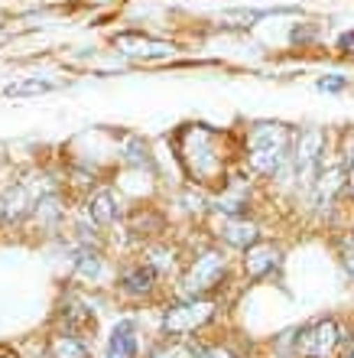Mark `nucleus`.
Returning <instances> with one entry per match:
<instances>
[{
  "mask_svg": "<svg viewBox=\"0 0 354 358\" xmlns=\"http://www.w3.org/2000/svg\"><path fill=\"white\" fill-rule=\"evenodd\" d=\"M228 137L212 131L208 124H186L172 137L179 166L189 176V182L198 186H221L231 173V153H228Z\"/></svg>",
  "mask_w": 354,
  "mask_h": 358,
  "instance_id": "obj_1",
  "label": "nucleus"
},
{
  "mask_svg": "<svg viewBox=\"0 0 354 358\" xmlns=\"http://www.w3.org/2000/svg\"><path fill=\"white\" fill-rule=\"evenodd\" d=\"M296 131L283 121H260L253 124L244 137V166L260 179H283L289 166Z\"/></svg>",
  "mask_w": 354,
  "mask_h": 358,
  "instance_id": "obj_2",
  "label": "nucleus"
},
{
  "mask_svg": "<svg viewBox=\"0 0 354 358\" xmlns=\"http://www.w3.org/2000/svg\"><path fill=\"white\" fill-rule=\"evenodd\" d=\"M231 283V261L221 245H208L186 261L176 277V293L186 300H218V293Z\"/></svg>",
  "mask_w": 354,
  "mask_h": 358,
  "instance_id": "obj_3",
  "label": "nucleus"
},
{
  "mask_svg": "<svg viewBox=\"0 0 354 358\" xmlns=\"http://www.w3.org/2000/svg\"><path fill=\"white\" fill-rule=\"evenodd\" d=\"M221 316V300H186L172 296L159 306V339L192 342L212 329Z\"/></svg>",
  "mask_w": 354,
  "mask_h": 358,
  "instance_id": "obj_4",
  "label": "nucleus"
},
{
  "mask_svg": "<svg viewBox=\"0 0 354 358\" xmlns=\"http://www.w3.org/2000/svg\"><path fill=\"white\" fill-rule=\"evenodd\" d=\"M325 163H328V134L322 131V127L296 131L283 182H293L302 196H312V189H316L322 170H325Z\"/></svg>",
  "mask_w": 354,
  "mask_h": 358,
  "instance_id": "obj_5",
  "label": "nucleus"
},
{
  "mask_svg": "<svg viewBox=\"0 0 354 358\" xmlns=\"http://www.w3.org/2000/svg\"><path fill=\"white\" fill-rule=\"evenodd\" d=\"M345 322L338 316H318V320L289 332V355L293 358H338L345 345Z\"/></svg>",
  "mask_w": 354,
  "mask_h": 358,
  "instance_id": "obj_6",
  "label": "nucleus"
},
{
  "mask_svg": "<svg viewBox=\"0 0 354 358\" xmlns=\"http://www.w3.org/2000/svg\"><path fill=\"white\" fill-rule=\"evenodd\" d=\"M114 293L124 303H153L163 293V273L149 264L147 257L127 261L114 273Z\"/></svg>",
  "mask_w": 354,
  "mask_h": 358,
  "instance_id": "obj_7",
  "label": "nucleus"
},
{
  "mask_svg": "<svg viewBox=\"0 0 354 358\" xmlns=\"http://www.w3.org/2000/svg\"><path fill=\"white\" fill-rule=\"evenodd\" d=\"M283 261H286L283 248L276 241L263 238V241H257V245L247 248L241 255V273H244V280H251V283H267L273 277H280Z\"/></svg>",
  "mask_w": 354,
  "mask_h": 358,
  "instance_id": "obj_8",
  "label": "nucleus"
},
{
  "mask_svg": "<svg viewBox=\"0 0 354 358\" xmlns=\"http://www.w3.org/2000/svg\"><path fill=\"white\" fill-rule=\"evenodd\" d=\"M56 329H66V332H75V336H91L98 332V313H94L91 300H84L82 293L68 290L66 300L59 303L56 310Z\"/></svg>",
  "mask_w": 354,
  "mask_h": 358,
  "instance_id": "obj_9",
  "label": "nucleus"
},
{
  "mask_svg": "<svg viewBox=\"0 0 354 358\" xmlns=\"http://www.w3.org/2000/svg\"><path fill=\"white\" fill-rule=\"evenodd\" d=\"M214 238H218V245L234 248V251H241L244 255L247 248H253L257 241H263V228L253 215H228V218H221V225H218Z\"/></svg>",
  "mask_w": 354,
  "mask_h": 358,
  "instance_id": "obj_10",
  "label": "nucleus"
},
{
  "mask_svg": "<svg viewBox=\"0 0 354 358\" xmlns=\"http://www.w3.org/2000/svg\"><path fill=\"white\" fill-rule=\"evenodd\" d=\"M127 231H131L133 241H143V245H156L166 238V215L159 212L156 206H137L127 212Z\"/></svg>",
  "mask_w": 354,
  "mask_h": 358,
  "instance_id": "obj_11",
  "label": "nucleus"
},
{
  "mask_svg": "<svg viewBox=\"0 0 354 358\" xmlns=\"http://www.w3.org/2000/svg\"><path fill=\"white\" fill-rule=\"evenodd\" d=\"M104 358H140V322L137 316H121L108 332Z\"/></svg>",
  "mask_w": 354,
  "mask_h": 358,
  "instance_id": "obj_12",
  "label": "nucleus"
},
{
  "mask_svg": "<svg viewBox=\"0 0 354 358\" xmlns=\"http://www.w3.org/2000/svg\"><path fill=\"white\" fill-rule=\"evenodd\" d=\"M108 273V257L101 245H78L72 255V283L75 287H94Z\"/></svg>",
  "mask_w": 354,
  "mask_h": 358,
  "instance_id": "obj_13",
  "label": "nucleus"
},
{
  "mask_svg": "<svg viewBox=\"0 0 354 358\" xmlns=\"http://www.w3.org/2000/svg\"><path fill=\"white\" fill-rule=\"evenodd\" d=\"M114 49L131 59H143V62H149V59H166L176 52L172 43L147 36V33H117V36H114Z\"/></svg>",
  "mask_w": 354,
  "mask_h": 358,
  "instance_id": "obj_14",
  "label": "nucleus"
},
{
  "mask_svg": "<svg viewBox=\"0 0 354 358\" xmlns=\"http://www.w3.org/2000/svg\"><path fill=\"white\" fill-rule=\"evenodd\" d=\"M84 218H88L98 231L114 228L121 222V202H117L111 186H98L84 196Z\"/></svg>",
  "mask_w": 354,
  "mask_h": 358,
  "instance_id": "obj_15",
  "label": "nucleus"
},
{
  "mask_svg": "<svg viewBox=\"0 0 354 358\" xmlns=\"http://www.w3.org/2000/svg\"><path fill=\"white\" fill-rule=\"evenodd\" d=\"M46 358H94V349L84 336L52 329L46 336Z\"/></svg>",
  "mask_w": 354,
  "mask_h": 358,
  "instance_id": "obj_16",
  "label": "nucleus"
},
{
  "mask_svg": "<svg viewBox=\"0 0 354 358\" xmlns=\"http://www.w3.org/2000/svg\"><path fill=\"white\" fill-rule=\"evenodd\" d=\"M56 88H59V82H49V78H23V82L3 85V98H33V94L56 92Z\"/></svg>",
  "mask_w": 354,
  "mask_h": 358,
  "instance_id": "obj_17",
  "label": "nucleus"
},
{
  "mask_svg": "<svg viewBox=\"0 0 354 358\" xmlns=\"http://www.w3.org/2000/svg\"><path fill=\"white\" fill-rule=\"evenodd\" d=\"M196 352V339L192 342H179V339H156L147 349L143 358H192Z\"/></svg>",
  "mask_w": 354,
  "mask_h": 358,
  "instance_id": "obj_18",
  "label": "nucleus"
},
{
  "mask_svg": "<svg viewBox=\"0 0 354 358\" xmlns=\"http://www.w3.org/2000/svg\"><path fill=\"white\" fill-rule=\"evenodd\" d=\"M192 358H244V355L234 349L228 339H214V342L196 339V352H192Z\"/></svg>",
  "mask_w": 354,
  "mask_h": 358,
  "instance_id": "obj_19",
  "label": "nucleus"
},
{
  "mask_svg": "<svg viewBox=\"0 0 354 358\" xmlns=\"http://www.w3.org/2000/svg\"><path fill=\"white\" fill-rule=\"evenodd\" d=\"M335 251H338V261H341L345 273L351 277V283H354V235H341V238H338Z\"/></svg>",
  "mask_w": 354,
  "mask_h": 358,
  "instance_id": "obj_20",
  "label": "nucleus"
},
{
  "mask_svg": "<svg viewBox=\"0 0 354 358\" xmlns=\"http://www.w3.org/2000/svg\"><path fill=\"white\" fill-rule=\"evenodd\" d=\"M341 166H345V186H348V196L354 199V134H348V141H345Z\"/></svg>",
  "mask_w": 354,
  "mask_h": 358,
  "instance_id": "obj_21",
  "label": "nucleus"
},
{
  "mask_svg": "<svg viewBox=\"0 0 354 358\" xmlns=\"http://www.w3.org/2000/svg\"><path fill=\"white\" fill-rule=\"evenodd\" d=\"M348 88V78L345 76H325L318 78V92H345Z\"/></svg>",
  "mask_w": 354,
  "mask_h": 358,
  "instance_id": "obj_22",
  "label": "nucleus"
},
{
  "mask_svg": "<svg viewBox=\"0 0 354 358\" xmlns=\"http://www.w3.org/2000/svg\"><path fill=\"white\" fill-rule=\"evenodd\" d=\"M338 49H341L345 56H354V29H348V33L338 36Z\"/></svg>",
  "mask_w": 354,
  "mask_h": 358,
  "instance_id": "obj_23",
  "label": "nucleus"
},
{
  "mask_svg": "<svg viewBox=\"0 0 354 358\" xmlns=\"http://www.w3.org/2000/svg\"><path fill=\"white\" fill-rule=\"evenodd\" d=\"M338 358H354V332H348V336H345V345H341Z\"/></svg>",
  "mask_w": 354,
  "mask_h": 358,
  "instance_id": "obj_24",
  "label": "nucleus"
},
{
  "mask_svg": "<svg viewBox=\"0 0 354 358\" xmlns=\"http://www.w3.org/2000/svg\"><path fill=\"white\" fill-rule=\"evenodd\" d=\"M0 358H17V355L13 352H0Z\"/></svg>",
  "mask_w": 354,
  "mask_h": 358,
  "instance_id": "obj_25",
  "label": "nucleus"
},
{
  "mask_svg": "<svg viewBox=\"0 0 354 358\" xmlns=\"http://www.w3.org/2000/svg\"><path fill=\"white\" fill-rule=\"evenodd\" d=\"M351 235H354V231H351Z\"/></svg>",
  "mask_w": 354,
  "mask_h": 358,
  "instance_id": "obj_26",
  "label": "nucleus"
}]
</instances>
